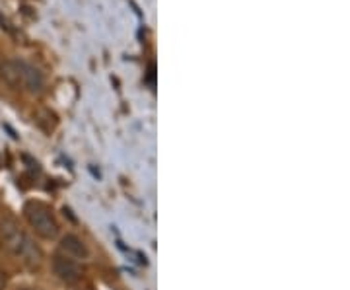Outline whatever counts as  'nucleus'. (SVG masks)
<instances>
[{"mask_svg":"<svg viewBox=\"0 0 350 290\" xmlns=\"http://www.w3.org/2000/svg\"><path fill=\"white\" fill-rule=\"evenodd\" d=\"M20 70H22V92L39 96L45 90V76L38 66L20 61Z\"/></svg>","mask_w":350,"mask_h":290,"instance_id":"nucleus-4","label":"nucleus"},{"mask_svg":"<svg viewBox=\"0 0 350 290\" xmlns=\"http://www.w3.org/2000/svg\"><path fill=\"white\" fill-rule=\"evenodd\" d=\"M6 285H8V278H6V273L0 269V290H6Z\"/></svg>","mask_w":350,"mask_h":290,"instance_id":"nucleus-7","label":"nucleus"},{"mask_svg":"<svg viewBox=\"0 0 350 290\" xmlns=\"http://www.w3.org/2000/svg\"><path fill=\"white\" fill-rule=\"evenodd\" d=\"M0 240L14 257H18L27 267L36 269V267L41 265V261H43L41 248L31 240V236L18 224V220L12 216H6L0 220Z\"/></svg>","mask_w":350,"mask_h":290,"instance_id":"nucleus-1","label":"nucleus"},{"mask_svg":"<svg viewBox=\"0 0 350 290\" xmlns=\"http://www.w3.org/2000/svg\"><path fill=\"white\" fill-rule=\"evenodd\" d=\"M0 80L12 90H22V70H20V61L16 59H6L0 61Z\"/></svg>","mask_w":350,"mask_h":290,"instance_id":"nucleus-6","label":"nucleus"},{"mask_svg":"<svg viewBox=\"0 0 350 290\" xmlns=\"http://www.w3.org/2000/svg\"><path fill=\"white\" fill-rule=\"evenodd\" d=\"M24 215L31 230L43 240H55L61 232L59 222L49 207L41 201H29L24 205Z\"/></svg>","mask_w":350,"mask_h":290,"instance_id":"nucleus-2","label":"nucleus"},{"mask_svg":"<svg viewBox=\"0 0 350 290\" xmlns=\"http://www.w3.org/2000/svg\"><path fill=\"white\" fill-rule=\"evenodd\" d=\"M51 269L57 275V278H61L63 282H68V285H75V282L82 280V277H84V269L80 265V261H76V259L64 255V253L53 255Z\"/></svg>","mask_w":350,"mask_h":290,"instance_id":"nucleus-3","label":"nucleus"},{"mask_svg":"<svg viewBox=\"0 0 350 290\" xmlns=\"http://www.w3.org/2000/svg\"><path fill=\"white\" fill-rule=\"evenodd\" d=\"M61 252L68 257H72L76 261H86L90 259V248L82 238H78L76 234H66L61 238Z\"/></svg>","mask_w":350,"mask_h":290,"instance_id":"nucleus-5","label":"nucleus"}]
</instances>
